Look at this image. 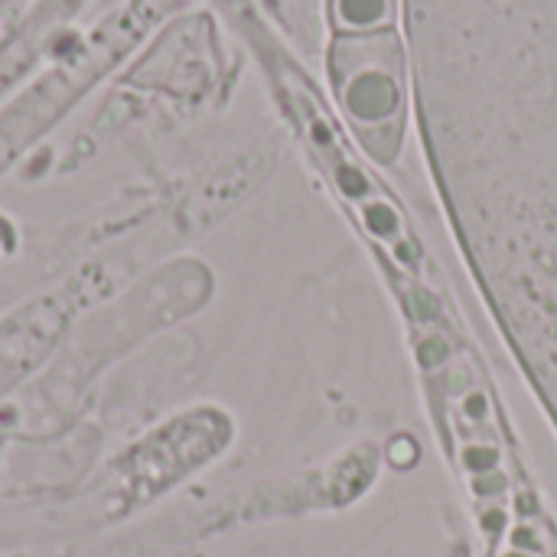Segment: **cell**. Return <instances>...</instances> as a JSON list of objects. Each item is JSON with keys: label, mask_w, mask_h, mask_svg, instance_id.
<instances>
[{"label": "cell", "mask_w": 557, "mask_h": 557, "mask_svg": "<svg viewBox=\"0 0 557 557\" xmlns=\"http://www.w3.org/2000/svg\"><path fill=\"white\" fill-rule=\"evenodd\" d=\"M424 147L519 362H557V0H408Z\"/></svg>", "instance_id": "obj_1"}, {"label": "cell", "mask_w": 557, "mask_h": 557, "mask_svg": "<svg viewBox=\"0 0 557 557\" xmlns=\"http://www.w3.org/2000/svg\"><path fill=\"white\" fill-rule=\"evenodd\" d=\"M330 78L362 150L379 163H395L405 140V49L398 29L336 36Z\"/></svg>", "instance_id": "obj_2"}, {"label": "cell", "mask_w": 557, "mask_h": 557, "mask_svg": "<svg viewBox=\"0 0 557 557\" xmlns=\"http://www.w3.org/2000/svg\"><path fill=\"white\" fill-rule=\"evenodd\" d=\"M336 36H359L398 26V0H330Z\"/></svg>", "instance_id": "obj_3"}]
</instances>
